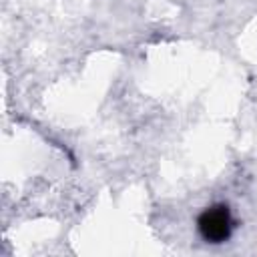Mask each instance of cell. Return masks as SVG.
Instances as JSON below:
<instances>
[{"label": "cell", "instance_id": "obj_1", "mask_svg": "<svg viewBox=\"0 0 257 257\" xmlns=\"http://www.w3.org/2000/svg\"><path fill=\"white\" fill-rule=\"evenodd\" d=\"M197 227H199V233L203 235L205 241L223 243V241H227L231 237L233 219H231V213H229V209L225 205H215V207L205 209L199 215Z\"/></svg>", "mask_w": 257, "mask_h": 257}]
</instances>
